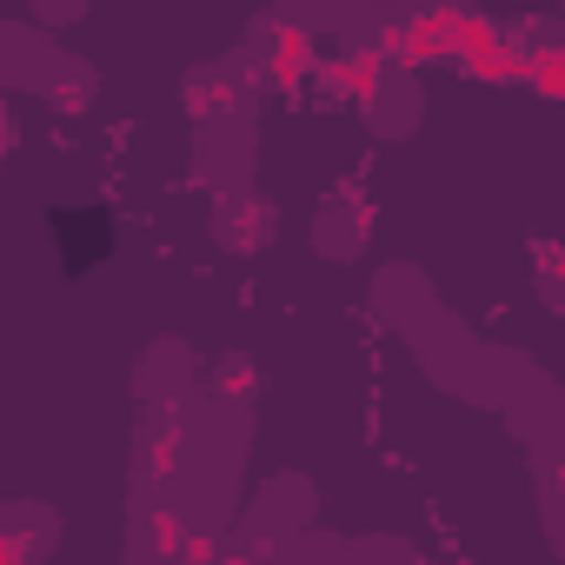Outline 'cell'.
Returning a JSON list of instances; mask_svg holds the SVG:
<instances>
[{
	"mask_svg": "<svg viewBox=\"0 0 565 565\" xmlns=\"http://www.w3.org/2000/svg\"><path fill=\"white\" fill-rule=\"evenodd\" d=\"M54 226H61V246H67V266L74 273L94 266V259H107V246H114V226L94 206H67V213H54Z\"/></svg>",
	"mask_w": 565,
	"mask_h": 565,
	"instance_id": "cell-1",
	"label": "cell"
}]
</instances>
